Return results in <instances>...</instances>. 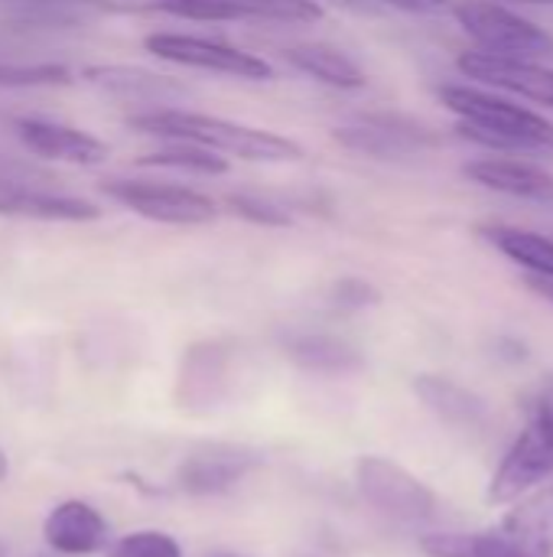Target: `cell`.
Wrapping results in <instances>:
<instances>
[{"instance_id":"cell-27","label":"cell","mask_w":553,"mask_h":557,"mask_svg":"<svg viewBox=\"0 0 553 557\" xmlns=\"http://www.w3.org/2000/svg\"><path fill=\"white\" fill-rule=\"evenodd\" d=\"M104 557H183V552L166 532L143 529V532H130L117 539Z\"/></svg>"},{"instance_id":"cell-26","label":"cell","mask_w":553,"mask_h":557,"mask_svg":"<svg viewBox=\"0 0 553 557\" xmlns=\"http://www.w3.org/2000/svg\"><path fill=\"white\" fill-rule=\"evenodd\" d=\"M72 72L62 62H13L0 59V88H62Z\"/></svg>"},{"instance_id":"cell-6","label":"cell","mask_w":553,"mask_h":557,"mask_svg":"<svg viewBox=\"0 0 553 557\" xmlns=\"http://www.w3.org/2000/svg\"><path fill=\"white\" fill-rule=\"evenodd\" d=\"M450 13L466 29V36L489 55L528 62L553 59L551 33L495 0H450Z\"/></svg>"},{"instance_id":"cell-3","label":"cell","mask_w":553,"mask_h":557,"mask_svg":"<svg viewBox=\"0 0 553 557\" xmlns=\"http://www.w3.org/2000/svg\"><path fill=\"white\" fill-rule=\"evenodd\" d=\"M553 480V375L525 398V428L499 460L486 499L512 506Z\"/></svg>"},{"instance_id":"cell-17","label":"cell","mask_w":553,"mask_h":557,"mask_svg":"<svg viewBox=\"0 0 553 557\" xmlns=\"http://www.w3.org/2000/svg\"><path fill=\"white\" fill-rule=\"evenodd\" d=\"M42 539L59 555L85 557L108 548L111 532H108L104 516L95 506H88L81 499H65L46 516Z\"/></svg>"},{"instance_id":"cell-10","label":"cell","mask_w":553,"mask_h":557,"mask_svg":"<svg viewBox=\"0 0 553 557\" xmlns=\"http://www.w3.org/2000/svg\"><path fill=\"white\" fill-rule=\"evenodd\" d=\"M332 137L345 150H355L375 160H404L440 144V134L430 124L407 117V114H391V111L359 114L355 121L339 124Z\"/></svg>"},{"instance_id":"cell-34","label":"cell","mask_w":553,"mask_h":557,"mask_svg":"<svg viewBox=\"0 0 553 557\" xmlns=\"http://www.w3.org/2000/svg\"><path fill=\"white\" fill-rule=\"evenodd\" d=\"M0 557H7V545L3 542H0Z\"/></svg>"},{"instance_id":"cell-13","label":"cell","mask_w":553,"mask_h":557,"mask_svg":"<svg viewBox=\"0 0 553 557\" xmlns=\"http://www.w3.org/2000/svg\"><path fill=\"white\" fill-rule=\"evenodd\" d=\"M456 65L463 75H469L482 85H492V88H502V91H512V95H521V98H531L538 104L553 108V69L541 65V62L505 59V55H489L482 49H473V52H463L456 59Z\"/></svg>"},{"instance_id":"cell-11","label":"cell","mask_w":553,"mask_h":557,"mask_svg":"<svg viewBox=\"0 0 553 557\" xmlns=\"http://www.w3.org/2000/svg\"><path fill=\"white\" fill-rule=\"evenodd\" d=\"M81 82L91 85L95 91L117 98V101H130V104H153V108H169L179 98H189L192 88L173 75L163 72H150L140 65H85L81 69Z\"/></svg>"},{"instance_id":"cell-8","label":"cell","mask_w":553,"mask_h":557,"mask_svg":"<svg viewBox=\"0 0 553 557\" xmlns=\"http://www.w3.org/2000/svg\"><path fill=\"white\" fill-rule=\"evenodd\" d=\"M143 49L163 62L212 72V75H228V78H241V82H271L274 78V65L267 59H261L241 46L209 39V36L163 29V33L143 36Z\"/></svg>"},{"instance_id":"cell-5","label":"cell","mask_w":553,"mask_h":557,"mask_svg":"<svg viewBox=\"0 0 553 557\" xmlns=\"http://www.w3.org/2000/svg\"><path fill=\"white\" fill-rule=\"evenodd\" d=\"M111 13H163L196 23H316L323 7L316 0H95Z\"/></svg>"},{"instance_id":"cell-32","label":"cell","mask_w":553,"mask_h":557,"mask_svg":"<svg viewBox=\"0 0 553 557\" xmlns=\"http://www.w3.org/2000/svg\"><path fill=\"white\" fill-rule=\"evenodd\" d=\"M36 3H95V0H36Z\"/></svg>"},{"instance_id":"cell-9","label":"cell","mask_w":553,"mask_h":557,"mask_svg":"<svg viewBox=\"0 0 553 557\" xmlns=\"http://www.w3.org/2000/svg\"><path fill=\"white\" fill-rule=\"evenodd\" d=\"M355 486L368 506L398 519V522H430L437 516V496L411 470L388 457H362L355 463Z\"/></svg>"},{"instance_id":"cell-25","label":"cell","mask_w":553,"mask_h":557,"mask_svg":"<svg viewBox=\"0 0 553 557\" xmlns=\"http://www.w3.org/2000/svg\"><path fill=\"white\" fill-rule=\"evenodd\" d=\"M225 206L238 219H244L251 225H261V228H287V225H293L290 206L274 199V196H264V193H228Z\"/></svg>"},{"instance_id":"cell-1","label":"cell","mask_w":553,"mask_h":557,"mask_svg":"<svg viewBox=\"0 0 553 557\" xmlns=\"http://www.w3.org/2000/svg\"><path fill=\"white\" fill-rule=\"evenodd\" d=\"M127 127L160 140H186L222 157H238L251 163H297L303 160V144L277 131L238 124L218 114L186 111V108H143L127 117Z\"/></svg>"},{"instance_id":"cell-20","label":"cell","mask_w":553,"mask_h":557,"mask_svg":"<svg viewBox=\"0 0 553 557\" xmlns=\"http://www.w3.org/2000/svg\"><path fill=\"white\" fill-rule=\"evenodd\" d=\"M280 346L293 366H300L303 372H316V375H349L365 366L362 352L352 343L339 336H326V333H290L284 336Z\"/></svg>"},{"instance_id":"cell-2","label":"cell","mask_w":553,"mask_h":557,"mask_svg":"<svg viewBox=\"0 0 553 557\" xmlns=\"http://www.w3.org/2000/svg\"><path fill=\"white\" fill-rule=\"evenodd\" d=\"M440 101L460 117V134L492 150H553V121L479 85H440Z\"/></svg>"},{"instance_id":"cell-28","label":"cell","mask_w":553,"mask_h":557,"mask_svg":"<svg viewBox=\"0 0 553 557\" xmlns=\"http://www.w3.org/2000/svg\"><path fill=\"white\" fill-rule=\"evenodd\" d=\"M381 300L378 287L372 281H362V277H342L329 287V304L339 307V310H365V307H375Z\"/></svg>"},{"instance_id":"cell-7","label":"cell","mask_w":553,"mask_h":557,"mask_svg":"<svg viewBox=\"0 0 553 557\" xmlns=\"http://www.w3.org/2000/svg\"><path fill=\"white\" fill-rule=\"evenodd\" d=\"M101 193L140 219L160 225H205L218 219V202L199 189L160 180H101Z\"/></svg>"},{"instance_id":"cell-33","label":"cell","mask_w":553,"mask_h":557,"mask_svg":"<svg viewBox=\"0 0 553 557\" xmlns=\"http://www.w3.org/2000/svg\"><path fill=\"white\" fill-rule=\"evenodd\" d=\"M525 3H553V0H525Z\"/></svg>"},{"instance_id":"cell-22","label":"cell","mask_w":553,"mask_h":557,"mask_svg":"<svg viewBox=\"0 0 553 557\" xmlns=\"http://www.w3.org/2000/svg\"><path fill=\"white\" fill-rule=\"evenodd\" d=\"M495 251H502L508 261L521 264L525 274H544L553 277V238L531 232V228H518V225H479L476 228Z\"/></svg>"},{"instance_id":"cell-18","label":"cell","mask_w":553,"mask_h":557,"mask_svg":"<svg viewBox=\"0 0 553 557\" xmlns=\"http://www.w3.org/2000/svg\"><path fill=\"white\" fill-rule=\"evenodd\" d=\"M495 529L521 557H553V480L512 503Z\"/></svg>"},{"instance_id":"cell-12","label":"cell","mask_w":553,"mask_h":557,"mask_svg":"<svg viewBox=\"0 0 553 557\" xmlns=\"http://www.w3.org/2000/svg\"><path fill=\"white\" fill-rule=\"evenodd\" d=\"M13 134L39 160L75 163V166H98L108 160V144L75 124H62L49 117H16Z\"/></svg>"},{"instance_id":"cell-35","label":"cell","mask_w":553,"mask_h":557,"mask_svg":"<svg viewBox=\"0 0 553 557\" xmlns=\"http://www.w3.org/2000/svg\"><path fill=\"white\" fill-rule=\"evenodd\" d=\"M222 557H235V555H222Z\"/></svg>"},{"instance_id":"cell-16","label":"cell","mask_w":553,"mask_h":557,"mask_svg":"<svg viewBox=\"0 0 553 557\" xmlns=\"http://www.w3.org/2000/svg\"><path fill=\"white\" fill-rule=\"evenodd\" d=\"M463 173L473 183L495 189L502 196L528 199L538 206H553V173L538 163L515 160V157H479V160H469L463 166Z\"/></svg>"},{"instance_id":"cell-4","label":"cell","mask_w":553,"mask_h":557,"mask_svg":"<svg viewBox=\"0 0 553 557\" xmlns=\"http://www.w3.org/2000/svg\"><path fill=\"white\" fill-rule=\"evenodd\" d=\"M0 215L29 222H95L101 209L59 186L49 170L0 153Z\"/></svg>"},{"instance_id":"cell-15","label":"cell","mask_w":553,"mask_h":557,"mask_svg":"<svg viewBox=\"0 0 553 557\" xmlns=\"http://www.w3.org/2000/svg\"><path fill=\"white\" fill-rule=\"evenodd\" d=\"M228 366L231 352L222 343H196L183 356L179 382H176V401L189 411L215 408L228 395Z\"/></svg>"},{"instance_id":"cell-21","label":"cell","mask_w":553,"mask_h":557,"mask_svg":"<svg viewBox=\"0 0 553 557\" xmlns=\"http://www.w3.org/2000/svg\"><path fill=\"white\" fill-rule=\"evenodd\" d=\"M284 59L297 72H303V75H310V78H316V82H323L329 88L355 91V88L368 85L362 65L349 52H342V49H336L329 42H293V46L284 49Z\"/></svg>"},{"instance_id":"cell-30","label":"cell","mask_w":553,"mask_h":557,"mask_svg":"<svg viewBox=\"0 0 553 557\" xmlns=\"http://www.w3.org/2000/svg\"><path fill=\"white\" fill-rule=\"evenodd\" d=\"M525 287L531 294H538L541 300L553 304V277H544V274H525Z\"/></svg>"},{"instance_id":"cell-23","label":"cell","mask_w":553,"mask_h":557,"mask_svg":"<svg viewBox=\"0 0 553 557\" xmlns=\"http://www.w3.org/2000/svg\"><path fill=\"white\" fill-rule=\"evenodd\" d=\"M420 552L427 557H521L518 548L499 532H430L420 535Z\"/></svg>"},{"instance_id":"cell-24","label":"cell","mask_w":553,"mask_h":557,"mask_svg":"<svg viewBox=\"0 0 553 557\" xmlns=\"http://www.w3.org/2000/svg\"><path fill=\"white\" fill-rule=\"evenodd\" d=\"M147 166H169V170H186V173H199V176H225L228 173V160L215 150H205L199 144H186V140H166V147L143 153Z\"/></svg>"},{"instance_id":"cell-19","label":"cell","mask_w":553,"mask_h":557,"mask_svg":"<svg viewBox=\"0 0 553 557\" xmlns=\"http://www.w3.org/2000/svg\"><path fill=\"white\" fill-rule=\"evenodd\" d=\"M414 395L437 421L456 431H479L489 418V401L447 375H417Z\"/></svg>"},{"instance_id":"cell-29","label":"cell","mask_w":553,"mask_h":557,"mask_svg":"<svg viewBox=\"0 0 553 557\" xmlns=\"http://www.w3.org/2000/svg\"><path fill=\"white\" fill-rule=\"evenodd\" d=\"M394 10H404V13H443L450 10V0H381Z\"/></svg>"},{"instance_id":"cell-31","label":"cell","mask_w":553,"mask_h":557,"mask_svg":"<svg viewBox=\"0 0 553 557\" xmlns=\"http://www.w3.org/2000/svg\"><path fill=\"white\" fill-rule=\"evenodd\" d=\"M7 470H10V463H7V454L0 450V480L7 476Z\"/></svg>"},{"instance_id":"cell-14","label":"cell","mask_w":553,"mask_h":557,"mask_svg":"<svg viewBox=\"0 0 553 557\" xmlns=\"http://www.w3.org/2000/svg\"><path fill=\"white\" fill-rule=\"evenodd\" d=\"M257 467V454L244 447H228V444H212L202 450H192L179 470H176V486L186 496H218L238 486L251 470Z\"/></svg>"}]
</instances>
